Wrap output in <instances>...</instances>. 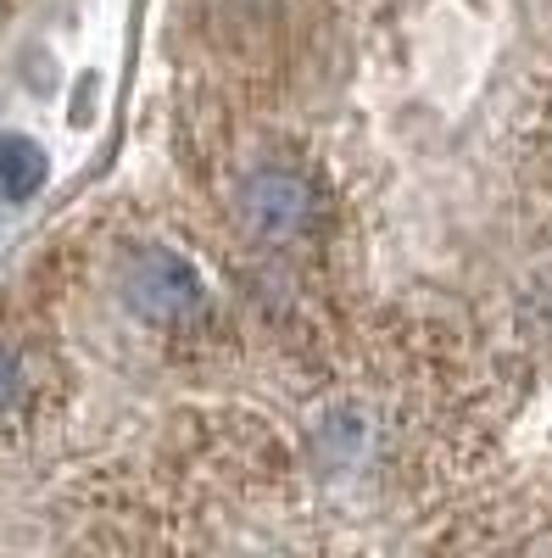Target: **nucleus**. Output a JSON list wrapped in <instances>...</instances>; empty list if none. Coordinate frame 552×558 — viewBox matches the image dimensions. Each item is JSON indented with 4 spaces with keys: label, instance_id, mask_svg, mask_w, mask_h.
Segmentation results:
<instances>
[{
    "label": "nucleus",
    "instance_id": "1",
    "mask_svg": "<svg viewBox=\"0 0 552 558\" xmlns=\"http://www.w3.org/2000/svg\"><path fill=\"white\" fill-rule=\"evenodd\" d=\"M123 296L128 307L151 324H191L207 313V286L201 274L179 252H140L123 268Z\"/></svg>",
    "mask_w": 552,
    "mask_h": 558
},
{
    "label": "nucleus",
    "instance_id": "2",
    "mask_svg": "<svg viewBox=\"0 0 552 558\" xmlns=\"http://www.w3.org/2000/svg\"><path fill=\"white\" fill-rule=\"evenodd\" d=\"M312 213V184L296 168H262L241 191V218L262 241H291Z\"/></svg>",
    "mask_w": 552,
    "mask_h": 558
},
{
    "label": "nucleus",
    "instance_id": "3",
    "mask_svg": "<svg viewBox=\"0 0 552 558\" xmlns=\"http://www.w3.org/2000/svg\"><path fill=\"white\" fill-rule=\"evenodd\" d=\"M45 184V151L28 134H0V202H28Z\"/></svg>",
    "mask_w": 552,
    "mask_h": 558
},
{
    "label": "nucleus",
    "instance_id": "4",
    "mask_svg": "<svg viewBox=\"0 0 552 558\" xmlns=\"http://www.w3.org/2000/svg\"><path fill=\"white\" fill-rule=\"evenodd\" d=\"M23 402H28V363L12 341H0V430L23 413Z\"/></svg>",
    "mask_w": 552,
    "mask_h": 558
}]
</instances>
